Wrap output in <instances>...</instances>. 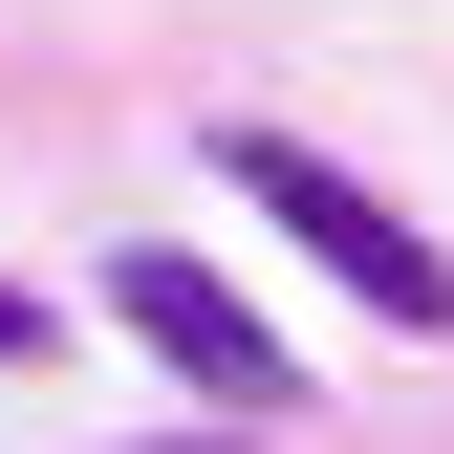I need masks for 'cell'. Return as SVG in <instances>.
I'll return each mask as SVG.
<instances>
[{"instance_id": "6da1fadb", "label": "cell", "mask_w": 454, "mask_h": 454, "mask_svg": "<svg viewBox=\"0 0 454 454\" xmlns=\"http://www.w3.org/2000/svg\"><path fill=\"white\" fill-rule=\"evenodd\" d=\"M195 174H239V195H260L281 239L325 260V281H347L368 325H433V347H454V239H411V216H389V195L347 174V152H303V130H216Z\"/></svg>"}, {"instance_id": "7a4b0ae2", "label": "cell", "mask_w": 454, "mask_h": 454, "mask_svg": "<svg viewBox=\"0 0 454 454\" xmlns=\"http://www.w3.org/2000/svg\"><path fill=\"white\" fill-rule=\"evenodd\" d=\"M108 325H130V347L174 368L216 433H281V411H303V347H281V325H260L216 260H174V239H130V260H108Z\"/></svg>"}, {"instance_id": "3957f363", "label": "cell", "mask_w": 454, "mask_h": 454, "mask_svg": "<svg viewBox=\"0 0 454 454\" xmlns=\"http://www.w3.org/2000/svg\"><path fill=\"white\" fill-rule=\"evenodd\" d=\"M22 347H43V303H22V281H0V368H22Z\"/></svg>"}]
</instances>
